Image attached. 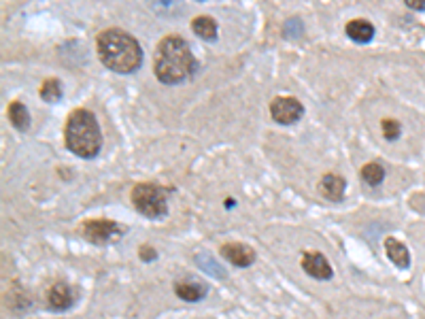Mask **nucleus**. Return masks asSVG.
Masks as SVG:
<instances>
[{
    "label": "nucleus",
    "instance_id": "nucleus-1",
    "mask_svg": "<svg viewBox=\"0 0 425 319\" xmlns=\"http://www.w3.org/2000/svg\"><path fill=\"white\" fill-rule=\"evenodd\" d=\"M96 49L103 64L115 72H121V75L138 70V66L143 64V49L138 41L119 28L100 32L96 39Z\"/></svg>",
    "mask_w": 425,
    "mask_h": 319
},
{
    "label": "nucleus",
    "instance_id": "nucleus-2",
    "mask_svg": "<svg viewBox=\"0 0 425 319\" xmlns=\"http://www.w3.org/2000/svg\"><path fill=\"white\" fill-rule=\"evenodd\" d=\"M154 68H156V77L162 83L172 85V83H181L187 77H191L198 64L191 56L187 41L172 34L160 41Z\"/></svg>",
    "mask_w": 425,
    "mask_h": 319
},
{
    "label": "nucleus",
    "instance_id": "nucleus-3",
    "mask_svg": "<svg viewBox=\"0 0 425 319\" xmlns=\"http://www.w3.org/2000/svg\"><path fill=\"white\" fill-rule=\"evenodd\" d=\"M66 147L81 158H96L103 147V134H100L98 119L87 109L72 111L66 121Z\"/></svg>",
    "mask_w": 425,
    "mask_h": 319
},
{
    "label": "nucleus",
    "instance_id": "nucleus-4",
    "mask_svg": "<svg viewBox=\"0 0 425 319\" xmlns=\"http://www.w3.org/2000/svg\"><path fill=\"white\" fill-rule=\"evenodd\" d=\"M132 205L145 217L160 219L166 215V192L154 183H138L132 189Z\"/></svg>",
    "mask_w": 425,
    "mask_h": 319
},
{
    "label": "nucleus",
    "instance_id": "nucleus-5",
    "mask_svg": "<svg viewBox=\"0 0 425 319\" xmlns=\"http://www.w3.org/2000/svg\"><path fill=\"white\" fill-rule=\"evenodd\" d=\"M81 234L94 245H107L115 243L123 234V230L115 222H109V219H94V222L83 224Z\"/></svg>",
    "mask_w": 425,
    "mask_h": 319
},
{
    "label": "nucleus",
    "instance_id": "nucleus-6",
    "mask_svg": "<svg viewBox=\"0 0 425 319\" xmlns=\"http://www.w3.org/2000/svg\"><path fill=\"white\" fill-rule=\"evenodd\" d=\"M270 115L274 121H279V124H293L300 117L304 115V107L300 105V101L291 96H281V98H274L270 103Z\"/></svg>",
    "mask_w": 425,
    "mask_h": 319
},
{
    "label": "nucleus",
    "instance_id": "nucleus-7",
    "mask_svg": "<svg viewBox=\"0 0 425 319\" xmlns=\"http://www.w3.org/2000/svg\"><path fill=\"white\" fill-rule=\"evenodd\" d=\"M302 268H304V273L319 279V281H328L332 279L334 271H332V266L328 262V258L319 254V251H309L302 256Z\"/></svg>",
    "mask_w": 425,
    "mask_h": 319
},
{
    "label": "nucleus",
    "instance_id": "nucleus-8",
    "mask_svg": "<svg viewBox=\"0 0 425 319\" xmlns=\"http://www.w3.org/2000/svg\"><path fill=\"white\" fill-rule=\"evenodd\" d=\"M221 256L226 258L230 264L238 266V268H247L256 262V251L249 247V245L242 243H228L221 247Z\"/></svg>",
    "mask_w": 425,
    "mask_h": 319
},
{
    "label": "nucleus",
    "instance_id": "nucleus-9",
    "mask_svg": "<svg viewBox=\"0 0 425 319\" xmlns=\"http://www.w3.org/2000/svg\"><path fill=\"white\" fill-rule=\"evenodd\" d=\"M47 302L54 311H66L74 305V291L66 283H56L47 294Z\"/></svg>",
    "mask_w": 425,
    "mask_h": 319
},
{
    "label": "nucleus",
    "instance_id": "nucleus-10",
    "mask_svg": "<svg viewBox=\"0 0 425 319\" xmlns=\"http://www.w3.org/2000/svg\"><path fill=\"white\" fill-rule=\"evenodd\" d=\"M344 189H346V183L338 175H326L319 183V192L332 203H338V200L344 198Z\"/></svg>",
    "mask_w": 425,
    "mask_h": 319
},
{
    "label": "nucleus",
    "instance_id": "nucleus-11",
    "mask_svg": "<svg viewBox=\"0 0 425 319\" xmlns=\"http://www.w3.org/2000/svg\"><path fill=\"white\" fill-rule=\"evenodd\" d=\"M385 251H387V258L397 268H408L411 266V254H408L404 243H400V240L389 236V238H385Z\"/></svg>",
    "mask_w": 425,
    "mask_h": 319
},
{
    "label": "nucleus",
    "instance_id": "nucleus-12",
    "mask_svg": "<svg viewBox=\"0 0 425 319\" xmlns=\"http://www.w3.org/2000/svg\"><path fill=\"white\" fill-rule=\"evenodd\" d=\"M174 291H177V296L187 300V302H198L207 296V285L200 283V281H181L174 285Z\"/></svg>",
    "mask_w": 425,
    "mask_h": 319
},
{
    "label": "nucleus",
    "instance_id": "nucleus-13",
    "mask_svg": "<svg viewBox=\"0 0 425 319\" xmlns=\"http://www.w3.org/2000/svg\"><path fill=\"white\" fill-rule=\"evenodd\" d=\"M346 37L355 43H368L374 37V26L366 19H353L346 23Z\"/></svg>",
    "mask_w": 425,
    "mask_h": 319
},
{
    "label": "nucleus",
    "instance_id": "nucleus-14",
    "mask_svg": "<svg viewBox=\"0 0 425 319\" xmlns=\"http://www.w3.org/2000/svg\"><path fill=\"white\" fill-rule=\"evenodd\" d=\"M196 264H198L200 271L211 275V277H215V279H226V277H228L226 268H223L217 260H213V258L207 256V254H198V256H196Z\"/></svg>",
    "mask_w": 425,
    "mask_h": 319
},
{
    "label": "nucleus",
    "instance_id": "nucleus-15",
    "mask_svg": "<svg viewBox=\"0 0 425 319\" xmlns=\"http://www.w3.org/2000/svg\"><path fill=\"white\" fill-rule=\"evenodd\" d=\"M191 30H194L200 39H205V41L217 39V23H215L213 17H207V15L196 17V19L191 21Z\"/></svg>",
    "mask_w": 425,
    "mask_h": 319
},
{
    "label": "nucleus",
    "instance_id": "nucleus-16",
    "mask_svg": "<svg viewBox=\"0 0 425 319\" xmlns=\"http://www.w3.org/2000/svg\"><path fill=\"white\" fill-rule=\"evenodd\" d=\"M9 119H11V124L21 132L28 130V126H30V115H28L26 107H23L21 103H11L9 105Z\"/></svg>",
    "mask_w": 425,
    "mask_h": 319
},
{
    "label": "nucleus",
    "instance_id": "nucleus-17",
    "mask_svg": "<svg viewBox=\"0 0 425 319\" xmlns=\"http://www.w3.org/2000/svg\"><path fill=\"white\" fill-rule=\"evenodd\" d=\"M362 179H364L368 185L377 187V185L383 183V179H385V170H383L381 164L370 162V164H366V166L362 168Z\"/></svg>",
    "mask_w": 425,
    "mask_h": 319
},
{
    "label": "nucleus",
    "instance_id": "nucleus-18",
    "mask_svg": "<svg viewBox=\"0 0 425 319\" xmlns=\"http://www.w3.org/2000/svg\"><path fill=\"white\" fill-rule=\"evenodd\" d=\"M41 98H43L45 103H49V105L58 103L60 98H62V83H60L58 79H47V81H43V85H41Z\"/></svg>",
    "mask_w": 425,
    "mask_h": 319
},
{
    "label": "nucleus",
    "instance_id": "nucleus-19",
    "mask_svg": "<svg viewBox=\"0 0 425 319\" xmlns=\"http://www.w3.org/2000/svg\"><path fill=\"white\" fill-rule=\"evenodd\" d=\"M400 124L395 119H383V136L387 138V141H395L397 136H400Z\"/></svg>",
    "mask_w": 425,
    "mask_h": 319
},
{
    "label": "nucleus",
    "instance_id": "nucleus-20",
    "mask_svg": "<svg viewBox=\"0 0 425 319\" xmlns=\"http://www.w3.org/2000/svg\"><path fill=\"white\" fill-rule=\"evenodd\" d=\"M283 32H285V37L287 39H298L300 34H302V21L300 19H289L285 26H283Z\"/></svg>",
    "mask_w": 425,
    "mask_h": 319
},
{
    "label": "nucleus",
    "instance_id": "nucleus-21",
    "mask_svg": "<svg viewBox=\"0 0 425 319\" xmlns=\"http://www.w3.org/2000/svg\"><path fill=\"white\" fill-rule=\"evenodd\" d=\"M411 205H413V209H415V211H419V213H425V194H419V196H415V198L411 200Z\"/></svg>",
    "mask_w": 425,
    "mask_h": 319
},
{
    "label": "nucleus",
    "instance_id": "nucleus-22",
    "mask_svg": "<svg viewBox=\"0 0 425 319\" xmlns=\"http://www.w3.org/2000/svg\"><path fill=\"white\" fill-rule=\"evenodd\" d=\"M141 258H143V260H147V262H152V260H156V258H158V254H156L152 247H141Z\"/></svg>",
    "mask_w": 425,
    "mask_h": 319
},
{
    "label": "nucleus",
    "instance_id": "nucleus-23",
    "mask_svg": "<svg viewBox=\"0 0 425 319\" xmlns=\"http://www.w3.org/2000/svg\"><path fill=\"white\" fill-rule=\"evenodd\" d=\"M406 5L415 11H425V0H406Z\"/></svg>",
    "mask_w": 425,
    "mask_h": 319
}]
</instances>
